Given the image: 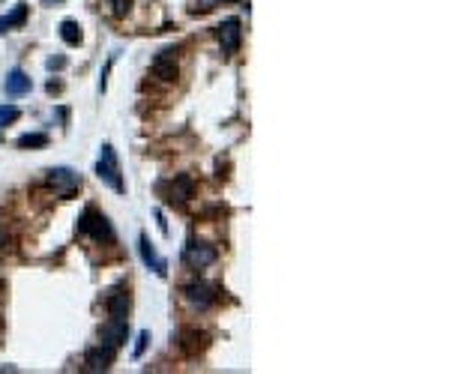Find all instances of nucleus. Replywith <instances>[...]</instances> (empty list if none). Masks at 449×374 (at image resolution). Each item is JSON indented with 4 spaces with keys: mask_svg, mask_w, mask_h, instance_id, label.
<instances>
[{
    "mask_svg": "<svg viewBox=\"0 0 449 374\" xmlns=\"http://www.w3.org/2000/svg\"><path fill=\"white\" fill-rule=\"evenodd\" d=\"M96 177L102 180L105 186H111V189L117 192V195H126V183H123V174H120V162H117V156H114L111 144H102V150H99Z\"/></svg>",
    "mask_w": 449,
    "mask_h": 374,
    "instance_id": "nucleus-1",
    "label": "nucleus"
},
{
    "mask_svg": "<svg viewBox=\"0 0 449 374\" xmlns=\"http://www.w3.org/2000/svg\"><path fill=\"white\" fill-rule=\"evenodd\" d=\"M78 234L93 237L96 242H114V228H111V222L105 219L102 213H96V210H87L81 219H78Z\"/></svg>",
    "mask_w": 449,
    "mask_h": 374,
    "instance_id": "nucleus-2",
    "label": "nucleus"
},
{
    "mask_svg": "<svg viewBox=\"0 0 449 374\" xmlns=\"http://www.w3.org/2000/svg\"><path fill=\"white\" fill-rule=\"evenodd\" d=\"M46 183L54 189L57 198H69L72 192H78L81 177H78L72 168H51V171H48V177H46Z\"/></svg>",
    "mask_w": 449,
    "mask_h": 374,
    "instance_id": "nucleus-3",
    "label": "nucleus"
},
{
    "mask_svg": "<svg viewBox=\"0 0 449 374\" xmlns=\"http://www.w3.org/2000/svg\"><path fill=\"white\" fill-rule=\"evenodd\" d=\"M114 356H117V348H108V344L99 341L96 348H87V353H84V368L93 371V374L108 371V368L114 365Z\"/></svg>",
    "mask_w": 449,
    "mask_h": 374,
    "instance_id": "nucleus-4",
    "label": "nucleus"
},
{
    "mask_svg": "<svg viewBox=\"0 0 449 374\" xmlns=\"http://www.w3.org/2000/svg\"><path fill=\"white\" fill-rule=\"evenodd\" d=\"M216 257H219L216 246H210V242H195V240L183 252V261L189 264V267H195V269H204V267L216 264Z\"/></svg>",
    "mask_w": 449,
    "mask_h": 374,
    "instance_id": "nucleus-5",
    "label": "nucleus"
},
{
    "mask_svg": "<svg viewBox=\"0 0 449 374\" xmlns=\"http://www.w3.org/2000/svg\"><path fill=\"white\" fill-rule=\"evenodd\" d=\"M183 294H186V299L198 309V311H207L213 303H216V287L213 284H207V282H192V284H186L183 287Z\"/></svg>",
    "mask_w": 449,
    "mask_h": 374,
    "instance_id": "nucleus-6",
    "label": "nucleus"
},
{
    "mask_svg": "<svg viewBox=\"0 0 449 374\" xmlns=\"http://www.w3.org/2000/svg\"><path fill=\"white\" fill-rule=\"evenodd\" d=\"M216 36H219V46H222V54H237L240 42H243V24L237 18H228L219 24V31H216Z\"/></svg>",
    "mask_w": 449,
    "mask_h": 374,
    "instance_id": "nucleus-7",
    "label": "nucleus"
},
{
    "mask_svg": "<svg viewBox=\"0 0 449 374\" xmlns=\"http://www.w3.org/2000/svg\"><path fill=\"white\" fill-rule=\"evenodd\" d=\"M129 336V321H117V318H108L102 326H99V341L108 344V348H120Z\"/></svg>",
    "mask_w": 449,
    "mask_h": 374,
    "instance_id": "nucleus-8",
    "label": "nucleus"
},
{
    "mask_svg": "<svg viewBox=\"0 0 449 374\" xmlns=\"http://www.w3.org/2000/svg\"><path fill=\"white\" fill-rule=\"evenodd\" d=\"M153 75L159 81H174V78H177V48H162L156 54Z\"/></svg>",
    "mask_w": 449,
    "mask_h": 374,
    "instance_id": "nucleus-9",
    "label": "nucleus"
},
{
    "mask_svg": "<svg viewBox=\"0 0 449 374\" xmlns=\"http://www.w3.org/2000/svg\"><path fill=\"white\" fill-rule=\"evenodd\" d=\"M168 201L171 204H177V207H183L186 201H189L192 195H195V180L189 177V174H177L171 180V186H168Z\"/></svg>",
    "mask_w": 449,
    "mask_h": 374,
    "instance_id": "nucleus-10",
    "label": "nucleus"
},
{
    "mask_svg": "<svg viewBox=\"0 0 449 374\" xmlns=\"http://www.w3.org/2000/svg\"><path fill=\"white\" fill-rule=\"evenodd\" d=\"M138 249H141V261L147 264V267L156 272V276H168V261L153 249V242L144 237V234H141V240H138Z\"/></svg>",
    "mask_w": 449,
    "mask_h": 374,
    "instance_id": "nucleus-11",
    "label": "nucleus"
},
{
    "mask_svg": "<svg viewBox=\"0 0 449 374\" xmlns=\"http://www.w3.org/2000/svg\"><path fill=\"white\" fill-rule=\"evenodd\" d=\"M105 309H108V318H117V321H129V296L123 294V287H111V294L105 299Z\"/></svg>",
    "mask_w": 449,
    "mask_h": 374,
    "instance_id": "nucleus-12",
    "label": "nucleus"
},
{
    "mask_svg": "<svg viewBox=\"0 0 449 374\" xmlns=\"http://www.w3.org/2000/svg\"><path fill=\"white\" fill-rule=\"evenodd\" d=\"M4 90H6V96H24V93L33 90V81H31L27 72L12 69L9 75H6V81H4Z\"/></svg>",
    "mask_w": 449,
    "mask_h": 374,
    "instance_id": "nucleus-13",
    "label": "nucleus"
},
{
    "mask_svg": "<svg viewBox=\"0 0 449 374\" xmlns=\"http://www.w3.org/2000/svg\"><path fill=\"white\" fill-rule=\"evenodd\" d=\"M24 18H27V6H24V4H16V9H12L6 18H0V33H9L12 27L24 24Z\"/></svg>",
    "mask_w": 449,
    "mask_h": 374,
    "instance_id": "nucleus-14",
    "label": "nucleus"
},
{
    "mask_svg": "<svg viewBox=\"0 0 449 374\" xmlns=\"http://www.w3.org/2000/svg\"><path fill=\"white\" fill-rule=\"evenodd\" d=\"M60 39L66 42V46H78V42H81V24L72 21V18H66V21L60 24Z\"/></svg>",
    "mask_w": 449,
    "mask_h": 374,
    "instance_id": "nucleus-15",
    "label": "nucleus"
},
{
    "mask_svg": "<svg viewBox=\"0 0 449 374\" xmlns=\"http://www.w3.org/2000/svg\"><path fill=\"white\" fill-rule=\"evenodd\" d=\"M16 144H19L21 150H27V147H46V144H48V135H42V132H33V135H21Z\"/></svg>",
    "mask_w": 449,
    "mask_h": 374,
    "instance_id": "nucleus-16",
    "label": "nucleus"
},
{
    "mask_svg": "<svg viewBox=\"0 0 449 374\" xmlns=\"http://www.w3.org/2000/svg\"><path fill=\"white\" fill-rule=\"evenodd\" d=\"M147 344H150V333H147V329H141V333H138V344H135V351H132V359H141L144 351H147Z\"/></svg>",
    "mask_w": 449,
    "mask_h": 374,
    "instance_id": "nucleus-17",
    "label": "nucleus"
},
{
    "mask_svg": "<svg viewBox=\"0 0 449 374\" xmlns=\"http://www.w3.org/2000/svg\"><path fill=\"white\" fill-rule=\"evenodd\" d=\"M12 120H19V108L16 105H0V126H6Z\"/></svg>",
    "mask_w": 449,
    "mask_h": 374,
    "instance_id": "nucleus-18",
    "label": "nucleus"
},
{
    "mask_svg": "<svg viewBox=\"0 0 449 374\" xmlns=\"http://www.w3.org/2000/svg\"><path fill=\"white\" fill-rule=\"evenodd\" d=\"M129 9H132V0H111V12H114L117 18H123Z\"/></svg>",
    "mask_w": 449,
    "mask_h": 374,
    "instance_id": "nucleus-19",
    "label": "nucleus"
},
{
    "mask_svg": "<svg viewBox=\"0 0 449 374\" xmlns=\"http://www.w3.org/2000/svg\"><path fill=\"white\" fill-rule=\"evenodd\" d=\"M111 63H114V57L105 63V69H102V78H99V93H105V87H108V72H111Z\"/></svg>",
    "mask_w": 449,
    "mask_h": 374,
    "instance_id": "nucleus-20",
    "label": "nucleus"
},
{
    "mask_svg": "<svg viewBox=\"0 0 449 374\" xmlns=\"http://www.w3.org/2000/svg\"><path fill=\"white\" fill-rule=\"evenodd\" d=\"M46 66H48V69H63V66H66V57H48Z\"/></svg>",
    "mask_w": 449,
    "mask_h": 374,
    "instance_id": "nucleus-21",
    "label": "nucleus"
},
{
    "mask_svg": "<svg viewBox=\"0 0 449 374\" xmlns=\"http://www.w3.org/2000/svg\"><path fill=\"white\" fill-rule=\"evenodd\" d=\"M153 215H156V222H159V231H162V234H168V222H165V215H162V210H156Z\"/></svg>",
    "mask_w": 449,
    "mask_h": 374,
    "instance_id": "nucleus-22",
    "label": "nucleus"
},
{
    "mask_svg": "<svg viewBox=\"0 0 449 374\" xmlns=\"http://www.w3.org/2000/svg\"><path fill=\"white\" fill-rule=\"evenodd\" d=\"M198 4H201V9H213L216 4H222V0H198Z\"/></svg>",
    "mask_w": 449,
    "mask_h": 374,
    "instance_id": "nucleus-23",
    "label": "nucleus"
},
{
    "mask_svg": "<svg viewBox=\"0 0 449 374\" xmlns=\"http://www.w3.org/2000/svg\"><path fill=\"white\" fill-rule=\"evenodd\" d=\"M4 246H6V231L0 228V249H4Z\"/></svg>",
    "mask_w": 449,
    "mask_h": 374,
    "instance_id": "nucleus-24",
    "label": "nucleus"
},
{
    "mask_svg": "<svg viewBox=\"0 0 449 374\" xmlns=\"http://www.w3.org/2000/svg\"><path fill=\"white\" fill-rule=\"evenodd\" d=\"M46 6H54V4H63V0H42Z\"/></svg>",
    "mask_w": 449,
    "mask_h": 374,
    "instance_id": "nucleus-25",
    "label": "nucleus"
},
{
    "mask_svg": "<svg viewBox=\"0 0 449 374\" xmlns=\"http://www.w3.org/2000/svg\"><path fill=\"white\" fill-rule=\"evenodd\" d=\"M225 4H237V0H225Z\"/></svg>",
    "mask_w": 449,
    "mask_h": 374,
    "instance_id": "nucleus-26",
    "label": "nucleus"
}]
</instances>
